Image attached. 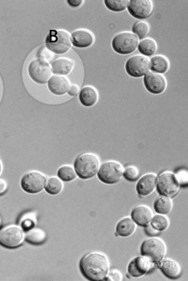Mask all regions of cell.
Masks as SVG:
<instances>
[{
  "instance_id": "8",
  "label": "cell",
  "mask_w": 188,
  "mask_h": 281,
  "mask_svg": "<svg viewBox=\"0 0 188 281\" xmlns=\"http://www.w3.org/2000/svg\"><path fill=\"white\" fill-rule=\"evenodd\" d=\"M138 45L137 36L130 33H122L117 34L113 39V50L121 55H128L137 50Z\"/></svg>"
},
{
  "instance_id": "34",
  "label": "cell",
  "mask_w": 188,
  "mask_h": 281,
  "mask_svg": "<svg viewBox=\"0 0 188 281\" xmlns=\"http://www.w3.org/2000/svg\"><path fill=\"white\" fill-rule=\"evenodd\" d=\"M123 275L122 273L119 272L118 270H113L108 272L107 275H106L105 280H112V281H121L122 280Z\"/></svg>"
},
{
  "instance_id": "13",
  "label": "cell",
  "mask_w": 188,
  "mask_h": 281,
  "mask_svg": "<svg viewBox=\"0 0 188 281\" xmlns=\"http://www.w3.org/2000/svg\"><path fill=\"white\" fill-rule=\"evenodd\" d=\"M127 9L134 18L143 20L152 14L153 6L149 0H131L128 2Z\"/></svg>"
},
{
  "instance_id": "3",
  "label": "cell",
  "mask_w": 188,
  "mask_h": 281,
  "mask_svg": "<svg viewBox=\"0 0 188 281\" xmlns=\"http://www.w3.org/2000/svg\"><path fill=\"white\" fill-rule=\"evenodd\" d=\"M26 232L20 226L8 225L0 229V245L7 248H16L26 240Z\"/></svg>"
},
{
  "instance_id": "24",
  "label": "cell",
  "mask_w": 188,
  "mask_h": 281,
  "mask_svg": "<svg viewBox=\"0 0 188 281\" xmlns=\"http://www.w3.org/2000/svg\"><path fill=\"white\" fill-rule=\"evenodd\" d=\"M172 201L170 197L160 196L155 199L154 202V209L156 213L167 215L172 209Z\"/></svg>"
},
{
  "instance_id": "11",
  "label": "cell",
  "mask_w": 188,
  "mask_h": 281,
  "mask_svg": "<svg viewBox=\"0 0 188 281\" xmlns=\"http://www.w3.org/2000/svg\"><path fill=\"white\" fill-rule=\"evenodd\" d=\"M125 70L133 78H141L147 75L150 70L149 61L142 56H134L126 63Z\"/></svg>"
},
{
  "instance_id": "19",
  "label": "cell",
  "mask_w": 188,
  "mask_h": 281,
  "mask_svg": "<svg viewBox=\"0 0 188 281\" xmlns=\"http://www.w3.org/2000/svg\"><path fill=\"white\" fill-rule=\"evenodd\" d=\"M71 44L76 48H85L90 46L93 43V36L90 32L78 30L71 34Z\"/></svg>"
},
{
  "instance_id": "7",
  "label": "cell",
  "mask_w": 188,
  "mask_h": 281,
  "mask_svg": "<svg viewBox=\"0 0 188 281\" xmlns=\"http://www.w3.org/2000/svg\"><path fill=\"white\" fill-rule=\"evenodd\" d=\"M47 178L45 175L38 171L29 172L21 179V188L26 193L39 194L45 189Z\"/></svg>"
},
{
  "instance_id": "22",
  "label": "cell",
  "mask_w": 188,
  "mask_h": 281,
  "mask_svg": "<svg viewBox=\"0 0 188 281\" xmlns=\"http://www.w3.org/2000/svg\"><path fill=\"white\" fill-rule=\"evenodd\" d=\"M98 93L97 90L90 86L84 87L79 93V100L81 104L85 107H91L97 103Z\"/></svg>"
},
{
  "instance_id": "10",
  "label": "cell",
  "mask_w": 188,
  "mask_h": 281,
  "mask_svg": "<svg viewBox=\"0 0 188 281\" xmlns=\"http://www.w3.org/2000/svg\"><path fill=\"white\" fill-rule=\"evenodd\" d=\"M28 73L32 80L39 84L48 83L51 78V68L44 59H37L29 64Z\"/></svg>"
},
{
  "instance_id": "25",
  "label": "cell",
  "mask_w": 188,
  "mask_h": 281,
  "mask_svg": "<svg viewBox=\"0 0 188 281\" xmlns=\"http://www.w3.org/2000/svg\"><path fill=\"white\" fill-rule=\"evenodd\" d=\"M151 70L156 73H164L169 69V62L167 59L162 56H155L151 59L149 62Z\"/></svg>"
},
{
  "instance_id": "41",
  "label": "cell",
  "mask_w": 188,
  "mask_h": 281,
  "mask_svg": "<svg viewBox=\"0 0 188 281\" xmlns=\"http://www.w3.org/2000/svg\"><path fill=\"white\" fill-rule=\"evenodd\" d=\"M2 222V217L1 216H0V228H1Z\"/></svg>"
},
{
  "instance_id": "28",
  "label": "cell",
  "mask_w": 188,
  "mask_h": 281,
  "mask_svg": "<svg viewBox=\"0 0 188 281\" xmlns=\"http://www.w3.org/2000/svg\"><path fill=\"white\" fill-rule=\"evenodd\" d=\"M58 176L61 181L70 182L77 177V174L74 167L70 165H64L58 170Z\"/></svg>"
},
{
  "instance_id": "14",
  "label": "cell",
  "mask_w": 188,
  "mask_h": 281,
  "mask_svg": "<svg viewBox=\"0 0 188 281\" xmlns=\"http://www.w3.org/2000/svg\"><path fill=\"white\" fill-rule=\"evenodd\" d=\"M146 89L153 95H160L166 88V81L164 76L156 73H148L143 78Z\"/></svg>"
},
{
  "instance_id": "9",
  "label": "cell",
  "mask_w": 188,
  "mask_h": 281,
  "mask_svg": "<svg viewBox=\"0 0 188 281\" xmlns=\"http://www.w3.org/2000/svg\"><path fill=\"white\" fill-rule=\"evenodd\" d=\"M180 184L175 174L171 172L161 174L157 179V188L161 196L173 197L179 191Z\"/></svg>"
},
{
  "instance_id": "17",
  "label": "cell",
  "mask_w": 188,
  "mask_h": 281,
  "mask_svg": "<svg viewBox=\"0 0 188 281\" xmlns=\"http://www.w3.org/2000/svg\"><path fill=\"white\" fill-rule=\"evenodd\" d=\"M153 216L152 211L147 206H138L131 212V218L137 225L142 227H145L149 224Z\"/></svg>"
},
{
  "instance_id": "29",
  "label": "cell",
  "mask_w": 188,
  "mask_h": 281,
  "mask_svg": "<svg viewBox=\"0 0 188 281\" xmlns=\"http://www.w3.org/2000/svg\"><path fill=\"white\" fill-rule=\"evenodd\" d=\"M37 223L36 215L34 213L24 214L20 219L19 226L25 232L34 228Z\"/></svg>"
},
{
  "instance_id": "38",
  "label": "cell",
  "mask_w": 188,
  "mask_h": 281,
  "mask_svg": "<svg viewBox=\"0 0 188 281\" xmlns=\"http://www.w3.org/2000/svg\"><path fill=\"white\" fill-rule=\"evenodd\" d=\"M78 92L79 87H78V86L75 85L70 86L68 91V95L71 96H75L78 95Z\"/></svg>"
},
{
  "instance_id": "1",
  "label": "cell",
  "mask_w": 188,
  "mask_h": 281,
  "mask_svg": "<svg viewBox=\"0 0 188 281\" xmlns=\"http://www.w3.org/2000/svg\"><path fill=\"white\" fill-rule=\"evenodd\" d=\"M80 270L84 277L90 280H103L109 272V263L104 254H86L80 261Z\"/></svg>"
},
{
  "instance_id": "39",
  "label": "cell",
  "mask_w": 188,
  "mask_h": 281,
  "mask_svg": "<svg viewBox=\"0 0 188 281\" xmlns=\"http://www.w3.org/2000/svg\"><path fill=\"white\" fill-rule=\"evenodd\" d=\"M67 2H68L69 6L74 7V8L81 6L83 3V2L81 1V0H68Z\"/></svg>"
},
{
  "instance_id": "27",
  "label": "cell",
  "mask_w": 188,
  "mask_h": 281,
  "mask_svg": "<svg viewBox=\"0 0 188 281\" xmlns=\"http://www.w3.org/2000/svg\"><path fill=\"white\" fill-rule=\"evenodd\" d=\"M138 50L143 55L152 56L157 51V44L152 39H145L138 44Z\"/></svg>"
},
{
  "instance_id": "21",
  "label": "cell",
  "mask_w": 188,
  "mask_h": 281,
  "mask_svg": "<svg viewBox=\"0 0 188 281\" xmlns=\"http://www.w3.org/2000/svg\"><path fill=\"white\" fill-rule=\"evenodd\" d=\"M74 63L70 59H59L51 65V72L56 76H66L70 73L73 68Z\"/></svg>"
},
{
  "instance_id": "32",
  "label": "cell",
  "mask_w": 188,
  "mask_h": 281,
  "mask_svg": "<svg viewBox=\"0 0 188 281\" xmlns=\"http://www.w3.org/2000/svg\"><path fill=\"white\" fill-rule=\"evenodd\" d=\"M132 29L134 34L140 40H142L149 32V26L145 22H138L134 24Z\"/></svg>"
},
{
  "instance_id": "20",
  "label": "cell",
  "mask_w": 188,
  "mask_h": 281,
  "mask_svg": "<svg viewBox=\"0 0 188 281\" xmlns=\"http://www.w3.org/2000/svg\"><path fill=\"white\" fill-rule=\"evenodd\" d=\"M137 229V224L130 217H125L118 221L116 234L121 237H128L133 235Z\"/></svg>"
},
{
  "instance_id": "40",
  "label": "cell",
  "mask_w": 188,
  "mask_h": 281,
  "mask_svg": "<svg viewBox=\"0 0 188 281\" xmlns=\"http://www.w3.org/2000/svg\"><path fill=\"white\" fill-rule=\"evenodd\" d=\"M3 169H4L3 163H2V160L0 159V176H1L2 174V172H3Z\"/></svg>"
},
{
  "instance_id": "33",
  "label": "cell",
  "mask_w": 188,
  "mask_h": 281,
  "mask_svg": "<svg viewBox=\"0 0 188 281\" xmlns=\"http://www.w3.org/2000/svg\"><path fill=\"white\" fill-rule=\"evenodd\" d=\"M123 177H124L128 181H137L140 177L139 170L136 166H128L123 170Z\"/></svg>"
},
{
  "instance_id": "31",
  "label": "cell",
  "mask_w": 188,
  "mask_h": 281,
  "mask_svg": "<svg viewBox=\"0 0 188 281\" xmlns=\"http://www.w3.org/2000/svg\"><path fill=\"white\" fill-rule=\"evenodd\" d=\"M105 4L106 7L114 12H122L127 8L128 1L124 0H106Z\"/></svg>"
},
{
  "instance_id": "35",
  "label": "cell",
  "mask_w": 188,
  "mask_h": 281,
  "mask_svg": "<svg viewBox=\"0 0 188 281\" xmlns=\"http://www.w3.org/2000/svg\"><path fill=\"white\" fill-rule=\"evenodd\" d=\"M175 176H176L180 186L187 185V172L186 171L182 170V171L178 172Z\"/></svg>"
},
{
  "instance_id": "15",
  "label": "cell",
  "mask_w": 188,
  "mask_h": 281,
  "mask_svg": "<svg viewBox=\"0 0 188 281\" xmlns=\"http://www.w3.org/2000/svg\"><path fill=\"white\" fill-rule=\"evenodd\" d=\"M157 176L147 174L141 177L137 184V191L140 196L146 197L153 193L157 188Z\"/></svg>"
},
{
  "instance_id": "23",
  "label": "cell",
  "mask_w": 188,
  "mask_h": 281,
  "mask_svg": "<svg viewBox=\"0 0 188 281\" xmlns=\"http://www.w3.org/2000/svg\"><path fill=\"white\" fill-rule=\"evenodd\" d=\"M26 240L33 245H41L46 240V232L41 228H34L26 232Z\"/></svg>"
},
{
  "instance_id": "2",
  "label": "cell",
  "mask_w": 188,
  "mask_h": 281,
  "mask_svg": "<svg viewBox=\"0 0 188 281\" xmlns=\"http://www.w3.org/2000/svg\"><path fill=\"white\" fill-rule=\"evenodd\" d=\"M73 167L79 178L91 179L98 174L100 167V159L92 154L80 155L76 158Z\"/></svg>"
},
{
  "instance_id": "6",
  "label": "cell",
  "mask_w": 188,
  "mask_h": 281,
  "mask_svg": "<svg viewBox=\"0 0 188 281\" xmlns=\"http://www.w3.org/2000/svg\"><path fill=\"white\" fill-rule=\"evenodd\" d=\"M97 174L98 179L103 183L106 184H116L122 179L123 166L118 162H106L100 166Z\"/></svg>"
},
{
  "instance_id": "26",
  "label": "cell",
  "mask_w": 188,
  "mask_h": 281,
  "mask_svg": "<svg viewBox=\"0 0 188 281\" xmlns=\"http://www.w3.org/2000/svg\"><path fill=\"white\" fill-rule=\"evenodd\" d=\"M64 187L63 181L59 177H52L47 179L45 191L47 193L55 196L63 191Z\"/></svg>"
},
{
  "instance_id": "30",
  "label": "cell",
  "mask_w": 188,
  "mask_h": 281,
  "mask_svg": "<svg viewBox=\"0 0 188 281\" xmlns=\"http://www.w3.org/2000/svg\"><path fill=\"white\" fill-rule=\"evenodd\" d=\"M150 223L157 231L162 232L166 230L168 228L170 225V221L166 216L158 214L157 215L153 216Z\"/></svg>"
},
{
  "instance_id": "18",
  "label": "cell",
  "mask_w": 188,
  "mask_h": 281,
  "mask_svg": "<svg viewBox=\"0 0 188 281\" xmlns=\"http://www.w3.org/2000/svg\"><path fill=\"white\" fill-rule=\"evenodd\" d=\"M161 271L165 276L173 279L179 277L182 273V268L179 263L171 258H165L158 263Z\"/></svg>"
},
{
  "instance_id": "37",
  "label": "cell",
  "mask_w": 188,
  "mask_h": 281,
  "mask_svg": "<svg viewBox=\"0 0 188 281\" xmlns=\"http://www.w3.org/2000/svg\"><path fill=\"white\" fill-rule=\"evenodd\" d=\"M7 190V183L4 179H0V196L6 193Z\"/></svg>"
},
{
  "instance_id": "16",
  "label": "cell",
  "mask_w": 188,
  "mask_h": 281,
  "mask_svg": "<svg viewBox=\"0 0 188 281\" xmlns=\"http://www.w3.org/2000/svg\"><path fill=\"white\" fill-rule=\"evenodd\" d=\"M49 91L56 96H63L68 93L70 87L68 79L61 76H51L48 81Z\"/></svg>"
},
{
  "instance_id": "5",
  "label": "cell",
  "mask_w": 188,
  "mask_h": 281,
  "mask_svg": "<svg viewBox=\"0 0 188 281\" xmlns=\"http://www.w3.org/2000/svg\"><path fill=\"white\" fill-rule=\"evenodd\" d=\"M140 252L142 256L158 264L164 259L166 254V246L164 241L160 238L147 239L141 246Z\"/></svg>"
},
{
  "instance_id": "4",
  "label": "cell",
  "mask_w": 188,
  "mask_h": 281,
  "mask_svg": "<svg viewBox=\"0 0 188 281\" xmlns=\"http://www.w3.org/2000/svg\"><path fill=\"white\" fill-rule=\"evenodd\" d=\"M47 48L55 54H64L70 50L71 41L70 34L64 31L51 30L46 40Z\"/></svg>"
},
{
  "instance_id": "36",
  "label": "cell",
  "mask_w": 188,
  "mask_h": 281,
  "mask_svg": "<svg viewBox=\"0 0 188 281\" xmlns=\"http://www.w3.org/2000/svg\"><path fill=\"white\" fill-rule=\"evenodd\" d=\"M145 232L147 234V235L149 236H155L159 235V234L161 232L158 231L157 229L153 228V227L151 225V223L148 224V225L145 227Z\"/></svg>"
},
{
  "instance_id": "12",
  "label": "cell",
  "mask_w": 188,
  "mask_h": 281,
  "mask_svg": "<svg viewBox=\"0 0 188 281\" xmlns=\"http://www.w3.org/2000/svg\"><path fill=\"white\" fill-rule=\"evenodd\" d=\"M156 263L144 256L134 258L128 266V272L133 277H141L155 267Z\"/></svg>"
}]
</instances>
